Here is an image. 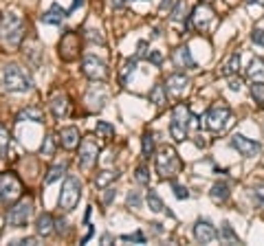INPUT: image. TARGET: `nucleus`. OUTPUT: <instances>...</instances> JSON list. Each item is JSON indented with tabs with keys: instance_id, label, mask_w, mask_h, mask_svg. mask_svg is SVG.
Listing matches in <instances>:
<instances>
[{
	"instance_id": "obj_1",
	"label": "nucleus",
	"mask_w": 264,
	"mask_h": 246,
	"mask_svg": "<svg viewBox=\"0 0 264 246\" xmlns=\"http://www.w3.org/2000/svg\"><path fill=\"white\" fill-rule=\"evenodd\" d=\"M25 20L18 13H5L3 20H0V42L5 47L18 49L22 38H25Z\"/></svg>"
},
{
	"instance_id": "obj_2",
	"label": "nucleus",
	"mask_w": 264,
	"mask_h": 246,
	"mask_svg": "<svg viewBox=\"0 0 264 246\" xmlns=\"http://www.w3.org/2000/svg\"><path fill=\"white\" fill-rule=\"evenodd\" d=\"M0 84L7 93H27L31 91V77L18 64H7L0 75Z\"/></svg>"
},
{
	"instance_id": "obj_3",
	"label": "nucleus",
	"mask_w": 264,
	"mask_h": 246,
	"mask_svg": "<svg viewBox=\"0 0 264 246\" xmlns=\"http://www.w3.org/2000/svg\"><path fill=\"white\" fill-rule=\"evenodd\" d=\"M79 198H82V181L77 176H66V181L62 185L60 198H57V205L64 213H71L73 209L77 207Z\"/></svg>"
},
{
	"instance_id": "obj_4",
	"label": "nucleus",
	"mask_w": 264,
	"mask_h": 246,
	"mask_svg": "<svg viewBox=\"0 0 264 246\" xmlns=\"http://www.w3.org/2000/svg\"><path fill=\"white\" fill-rule=\"evenodd\" d=\"M233 123V117H231V110L229 106H225V103H218V106H211L209 113L205 115V128L209 132H225L229 125Z\"/></svg>"
},
{
	"instance_id": "obj_5",
	"label": "nucleus",
	"mask_w": 264,
	"mask_h": 246,
	"mask_svg": "<svg viewBox=\"0 0 264 246\" xmlns=\"http://www.w3.org/2000/svg\"><path fill=\"white\" fill-rule=\"evenodd\" d=\"M181 171V159L174 147H161L157 154V174L161 178H174Z\"/></svg>"
},
{
	"instance_id": "obj_6",
	"label": "nucleus",
	"mask_w": 264,
	"mask_h": 246,
	"mask_svg": "<svg viewBox=\"0 0 264 246\" xmlns=\"http://www.w3.org/2000/svg\"><path fill=\"white\" fill-rule=\"evenodd\" d=\"M189 121H192V115L185 103H179L172 110V123H170V134L176 143H183L187 139V130H189Z\"/></svg>"
},
{
	"instance_id": "obj_7",
	"label": "nucleus",
	"mask_w": 264,
	"mask_h": 246,
	"mask_svg": "<svg viewBox=\"0 0 264 246\" xmlns=\"http://www.w3.org/2000/svg\"><path fill=\"white\" fill-rule=\"evenodd\" d=\"M33 215V200L31 198H18V203H13V207L7 213V225L13 229L25 227L29 218Z\"/></svg>"
},
{
	"instance_id": "obj_8",
	"label": "nucleus",
	"mask_w": 264,
	"mask_h": 246,
	"mask_svg": "<svg viewBox=\"0 0 264 246\" xmlns=\"http://www.w3.org/2000/svg\"><path fill=\"white\" fill-rule=\"evenodd\" d=\"M22 196V183L20 178L13 174V171H5L0 174V200L5 205L16 203V200Z\"/></svg>"
},
{
	"instance_id": "obj_9",
	"label": "nucleus",
	"mask_w": 264,
	"mask_h": 246,
	"mask_svg": "<svg viewBox=\"0 0 264 246\" xmlns=\"http://www.w3.org/2000/svg\"><path fill=\"white\" fill-rule=\"evenodd\" d=\"M189 22H192V25H194L196 31L207 33L209 29H211V25H214V22H216V13L211 11V7H209V5L201 3V5H198L196 9L192 11V16H189Z\"/></svg>"
},
{
	"instance_id": "obj_10",
	"label": "nucleus",
	"mask_w": 264,
	"mask_h": 246,
	"mask_svg": "<svg viewBox=\"0 0 264 246\" xmlns=\"http://www.w3.org/2000/svg\"><path fill=\"white\" fill-rule=\"evenodd\" d=\"M99 152H101V145L93 137L82 139V143H79V165L84 169H91L97 163Z\"/></svg>"
},
{
	"instance_id": "obj_11",
	"label": "nucleus",
	"mask_w": 264,
	"mask_h": 246,
	"mask_svg": "<svg viewBox=\"0 0 264 246\" xmlns=\"http://www.w3.org/2000/svg\"><path fill=\"white\" fill-rule=\"evenodd\" d=\"M82 71H84V75H86L88 79H93V81H106V79H108V69H106V64L101 62L99 57H95V55H86V57H84Z\"/></svg>"
},
{
	"instance_id": "obj_12",
	"label": "nucleus",
	"mask_w": 264,
	"mask_h": 246,
	"mask_svg": "<svg viewBox=\"0 0 264 246\" xmlns=\"http://www.w3.org/2000/svg\"><path fill=\"white\" fill-rule=\"evenodd\" d=\"M229 143L233 150H238L242 156H247V159H255V156H260V152H262V145L258 141L247 139V137H242V134H233L229 139Z\"/></svg>"
},
{
	"instance_id": "obj_13",
	"label": "nucleus",
	"mask_w": 264,
	"mask_h": 246,
	"mask_svg": "<svg viewBox=\"0 0 264 246\" xmlns=\"http://www.w3.org/2000/svg\"><path fill=\"white\" fill-rule=\"evenodd\" d=\"M194 237H196V242H201V244H211L218 240V229L211 225L209 220L201 218L194 225Z\"/></svg>"
},
{
	"instance_id": "obj_14",
	"label": "nucleus",
	"mask_w": 264,
	"mask_h": 246,
	"mask_svg": "<svg viewBox=\"0 0 264 246\" xmlns=\"http://www.w3.org/2000/svg\"><path fill=\"white\" fill-rule=\"evenodd\" d=\"M77 51H79V35L75 31H69L60 40V57L64 62H71V59L77 57Z\"/></svg>"
},
{
	"instance_id": "obj_15",
	"label": "nucleus",
	"mask_w": 264,
	"mask_h": 246,
	"mask_svg": "<svg viewBox=\"0 0 264 246\" xmlns=\"http://www.w3.org/2000/svg\"><path fill=\"white\" fill-rule=\"evenodd\" d=\"M106 101H108V91L104 86H91V91L86 93V103H88V108L91 110H104V106H106Z\"/></svg>"
},
{
	"instance_id": "obj_16",
	"label": "nucleus",
	"mask_w": 264,
	"mask_h": 246,
	"mask_svg": "<svg viewBox=\"0 0 264 246\" xmlns=\"http://www.w3.org/2000/svg\"><path fill=\"white\" fill-rule=\"evenodd\" d=\"M189 77H185L183 73H174V75L167 77V93H172L174 97H183L189 91Z\"/></svg>"
},
{
	"instance_id": "obj_17",
	"label": "nucleus",
	"mask_w": 264,
	"mask_h": 246,
	"mask_svg": "<svg viewBox=\"0 0 264 246\" xmlns=\"http://www.w3.org/2000/svg\"><path fill=\"white\" fill-rule=\"evenodd\" d=\"M49 108H51V113H53V117H55V119H64V117H69V113H71L69 97H66V95H55L53 99H51Z\"/></svg>"
},
{
	"instance_id": "obj_18",
	"label": "nucleus",
	"mask_w": 264,
	"mask_h": 246,
	"mask_svg": "<svg viewBox=\"0 0 264 246\" xmlns=\"http://www.w3.org/2000/svg\"><path fill=\"white\" fill-rule=\"evenodd\" d=\"M238 71H240V53H238V51H233V53L227 57L223 64H220L218 75L220 77H231V75H236Z\"/></svg>"
},
{
	"instance_id": "obj_19",
	"label": "nucleus",
	"mask_w": 264,
	"mask_h": 246,
	"mask_svg": "<svg viewBox=\"0 0 264 246\" xmlns=\"http://www.w3.org/2000/svg\"><path fill=\"white\" fill-rule=\"evenodd\" d=\"M60 143L64 150H75L79 145V130L69 125V128H62L60 130Z\"/></svg>"
},
{
	"instance_id": "obj_20",
	"label": "nucleus",
	"mask_w": 264,
	"mask_h": 246,
	"mask_svg": "<svg viewBox=\"0 0 264 246\" xmlns=\"http://www.w3.org/2000/svg\"><path fill=\"white\" fill-rule=\"evenodd\" d=\"M174 64L179 66V69H194L196 62H194V57H192V51H189V47H181V49H176L174 51Z\"/></svg>"
},
{
	"instance_id": "obj_21",
	"label": "nucleus",
	"mask_w": 264,
	"mask_h": 246,
	"mask_svg": "<svg viewBox=\"0 0 264 246\" xmlns=\"http://www.w3.org/2000/svg\"><path fill=\"white\" fill-rule=\"evenodd\" d=\"M66 16H69V11H64L60 5H53L40 20H42V25H62Z\"/></svg>"
},
{
	"instance_id": "obj_22",
	"label": "nucleus",
	"mask_w": 264,
	"mask_h": 246,
	"mask_svg": "<svg viewBox=\"0 0 264 246\" xmlns=\"http://www.w3.org/2000/svg\"><path fill=\"white\" fill-rule=\"evenodd\" d=\"M55 227V220H53V215H49V213H42L38 222H35V233H38L40 237H49L51 233H53V229Z\"/></svg>"
},
{
	"instance_id": "obj_23",
	"label": "nucleus",
	"mask_w": 264,
	"mask_h": 246,
	"mask_svg": "<svg viewBox=\"0 0 264 246\" xmlns=\"http://www.w3.org/2000/svg\"><path fill=\"white\" fill-rule=\"evenodd\" d=\"M209 198L214 200L216 205H223L227 198H229V185H227L225 181L223 183H216L214 187H211V191H209Z\"/></svg>"
},
{
	"instance_id": "obj_24",
	"label": "nucleus",
	"mask_w": 264,
	"mask_h": 246,
	"mask_svg": "<svg viewBox=\"0 0 264 246\" xmlns=\"http://www.w3.org/2000/svg\"><path fill=\"white\" fill-rule=\"evenodd\" d=\"M119 178V171H113V169H104V171H99L97 178H95V187L97 189H104L108 187L113 181H117Z\"/></svg>"
},
{
	"instance_id": "obj_25",
	"label": "nucleus",
	"mask_w": 264,
	"mask_h": 246,
	"mask_svg": "<svg viewBox=\"0 0 264 246\" xmlns=\"http://www.w3.org/2000/svg\"><path fill=\"white\" fill-rule=\"evenodd\" d=\"M150 101L154 103V106H165V103H167V88L165 86H161V84H157V86H154L152 88V91H150Z\"/></svg>"
},
{
	"instance_id": "obj_26",
	"label": "nucleus",
	"mask_w": 264,
	"mask_h": 246,
	"mask_svg": "<svg viewBox=\"0 0 264 246\" xmlns=\"http://www.w3.org/2000/svg\"><path fill=\"white\" fill-rule=\"evenodd\" d=\"M170 11H172V20H174V22H185V20L189 18V16H187V13H189V7H187L185 0H179V3H176Z\"/></svg>"
},
{
	"instance_id": "obj_27",
	"label": "nucleus",
	"mask_w": 264,
	"mask_h": 246,
	"mask_svg": "<svg viewBox=\"0 0 264 246\" xmlns=\"http://www.w3.org/2000/svg\"><path fill=\"white\" fill-rule=\"evenodd\" d=\"M247 73H249V77H251L253 81H264V59L255 57Z\"/></svg>"
},
{
	"instance_id": "obj_28",
	"label": "nucleus",
	"mask_w": 264,
	"mask_h": 246,
	"mask_svg": "<svg viewBox=\"0 0 264 246\" xmlns=\"http://www.w3.org/2000/svg\"><path fill=\"white\" fill-rule=\"evenodd\" d=\"M145 203H148L150 211H154V213H161V211H165V205H163V200L159 198V193L154 191V189H150V191H148V196H145Z\"/></svg>"
},
{
	"instance_id": "obj_29",
	"label": "nucleus",
	"mask_w": 264,
	"mask_h": 246,
	"mask_svg": "<svg viewBox=\"0 0 264 246\" xmlns=\"http://www.w3.org/2000/svg\"><path fill=\"white\" fill-rule=\"evenodd\" d=\"M218 237H220V242L240 244V240H238V233H233V229L229 227V222H223V229L218 231Z\"/></svg>"
},
{
	"instance_id": "obj_30",
	"label": "nucleus",
	"mask_w": 264,
	"mask_h": 246,
	"mask_svg": "<svg viewBox=\"0 0 264 246\" xmlns=\"http://www.w3.org/2000/svg\"><path fill=\"white\" fill-rule=\"evenodd\" d=\"M9 145H11V137H9V130L0 123V159H5L9 154Z\"/></svg>"
},
{
	"instance_id": "obj_31",
	"label": "nucleus",
	"mask_w": 264,
	"mask_h": 246,
	"mask_svg": "<svg viewBox=\"0 0 264 246\" xmlns=\"http://www.w3.org/2000/svg\"><path fill=\"white\" fill-rule=\"evenodd\" d=\"M66 174V163H60V165H55V167H51L49 171V176L44 178V185H51V183H55V181H60V178Z\"/></svg>"
},
{
	"instance_id": "obj_32",
	"label": "nucleus",
	"mask_w": 264,
	"mask_h": 246,
	"mask_svg": "<svg viewBox=\"0 0 264 246\" xmlns=\"http://www.w3.org/2000/svg\"><path fill=\"white\" fill-rule=\"evenodd\" d=\"M33 121V123H42V113L38 108H29V110H22L18 115V121Z\"/></svg>"
},
{
	"instance_id": "obj_33",
	"label": "nucleus",
	"mask_w": 264,
	"mask_h": 246,
	"mask_svg": "<svg viewBox=\"0 0 264 246\" xmlns=\"http://www.w3.org/2000/svg\"><path fill=\"white\" fill-rule=\"evenodd\" d=\"M40 154L44 156V159H51V156L55 154V139L51 137V134H47V137H44V143H42V147H40Z\"/></svg>"
},
{
	"instance_id": "obj_34",
	"label": "nucleus",
	"mask_w": 264,
	"mask_h": 246,
	"mask_svg": "<svg viewBox=\"0 0 264 246\" xmlns=\"http://www.w3.org/2000/svg\"><path fill=\"white\" fill-rule=\"evenodd\" d=\"M141 145H143V159H150L152 152H154V134L152 132H145L143 139H141Z\"/></svg>"
},
{
	"instance_id": "obj_35",
	"label": "nucleus",
	"mask_w": 264,
	"mask_h": 246,
	"mask_svg": "<svg viewBox=\"0 0 264 246\" xmlns=\"http://www.w3.org/2000/svg\"><path fill=\"white\" fill-rule=\"evenodd\" d=\"M251 97L258 106H264V81H253L251 84Z\"/></svg>"
},
{
	"instance_id": "obj_36",
	"label": "nucleus",
	"mask_w": 264,
	"mask_h": 246,
	"mask_svg": "<svg viewBox=\"0 0 264 246\" xmlns=\"http://www.w3.org/2000/svg\"><path fill=\"white\" fill-rule=\"evenodd\" d=\"M95 130H97V134L99 137H104V139H113L115 137V128L110 123H106V121H97Z\"/></svg>"
},
{
	"instance_id": "obj_37",
	"label": "nucleus",
	"mask_w": 264,
	"mask_h": 246,
	"mask_svg": "<svg viewBox=\"0 0 264 246\" xmlns=\"http://www.w3.org/2000/svg\"><path fill=\"white\" fill-rule=\"evenodd\" d=\"M251 191H253V198H255V203L264 207V181H258V183H253Z\"/></svg>"
},
{
	"instance_id": "obj_38",
	"label": "nucleus",
	"mask_w": 264,
	"mask_h": 246,
	"mask_svg": "<svg viewBox=\"0 0 264 246\" xmlns=\"http://www.w3.org/2000/svg\"><path fill=\"white\" fill-rule=\"evenodd\" d=\"M135 178H137V183H141V185H148V183H150L148 167H145V165H139V167H137V174H135Z\"/></svg>"
},
{
	"instance_id": "obj_39",
	"label": "nucleus",
	"mask_w": 264,
	"mask_h": 246,
	"mask_svg": "<svg viewBox=\"0 0 264 246\" xmlns=\"http://www.w3.org/2000/svg\"><path fill=\"white\" fill-rule=\"evenodd\" d=\"M126 203H128V207H130V209H139V207H141V196H139L137 191H130Z\"/></svg>"
},
{
	"instance_id": "obj_40",
	"label": "nucleus",
	"mask_w": 264,
	"mask_h": 246,
	"mask_svg": "<svg viewBox=\"0 0 264 246\" xmlns=\"http://www.w3.org/2000/svg\"><path fill=\"white\" fill-rule=\"evenodd\" d=\"M251 40H253V44H258V47H264V29H253Z\"/></svg>"
},
{
	"instance_id": "obj_41",
	"label": "nucleus",
	"mask_w": 264,
	"mask_h": 246,
	"mask_svg": "<svg viewBox=\"0 0 264 246\" xmlns=\"http://www.w3.org/2000/svg\"><path fill=\"white\" fill-rule=\"evenodd\" d=\"M172 187H174V193H176V198L179 200H187L189 198V191L185 187H181V185H176V183H172Z\"/></svg>"
},
{
	"instance_id": "obj_42",
	"label": "nucleus",
	"mask_w": 264,
	"mask_h": 246,
	"mask_svg": "<svg viewBox=\"0 0 264 246\" xmlns=\"http://www.w3.org/2000/svg\"><path fill=\"white\" fill-rule=\"evenodd\" d=\"M121 240H126V242H139V244H145V237H143V233H132V235H123Z\"/></svg>"
},
{
	"instance_id": "obj_43",
	"label": "nucleus",
	"mask_w": 264,
	"mask_h": 246,
	"mask_svg": "<svg viewBox=\"0 0 264 246\" xmlns=\"http://www.w3.org/2000/svg\"><path fill=\"white\" fill-rule=\"evenodd\" d=\"M35 246V244H38V237H25V240H18L16 242V246Z\"/></svg>"
},
{
	"instance_id": "obj_44",
	"label": "nucleus",
	"mask_w": 264,
	"mask_h": 246,
	"mask_svg": "<svg viewBox=\"0 0 264 246\" xmlns=\"http://www.w3.org/2000/svg\"><path fill=\"white\" fill-rule=\"evenodd\" d=\"M240 88H242V79H240V77L229 81V91H233V93H240Z\"/></svg>"
},
{
	"instance_id": "obj_45",
	"label": "nucleus",
	"mask_w": 264,
	"mask_h": 246,
	"mask_svg": "<svg viewBox=\"0 0 264 246\" xmlns=\"http://www.w3.org/2000/svg\"><path fill=\"white\" fill-rule=\"evenodd\" d=\"M148 59H150L152 64H161V62H163V55H161L159 51H154V53H150V55H148Z\"/></svg>"
},
{
	"instance_id": "obj_46",
	"label": "nucleus",
	"mask_w": 264,
	"mask_h": 246,
	"mask_svg": "<svg viewBox=\"0 0 264 246\" xmlns=\"http://www.w3.org/2000/svg\"><path fill=\"white\" fill-rule=\"evenodd\" d=\"M172 7H174V0H163V3H161V11L172 9Z\"/></svg>"
},
{
	"instance_id": "obj_47",
	"label": "nucleus",
	"mask_w": 264,
	"mask_h": 246,
	"mask_svg": "<svg viewBox=\"0 0 264 246\" xmlns=\"http://www.w3.org/2000/svg\"><path fill=\"white\" fill-rule=\"evenodd\" d=\"M113 198H115V191H113V189H108V193H106V198H104V203L108 205V203H110V200H113Z\"/></svg>"
},
{
	"instance_id": "obj_48",
	"label": "nucleus",
	"mask_w": 264,
	"mask_h": 246,
	"mask_svg": "<svg viewBox=\"0 0 264 246\" xmlns=\"http://www.w3.org/2000/svg\"><path fill=\"white\" fill-rule=\"evenodd\" d=\"M247 5H258V7H264V0H245Z\"/></svg>"
},
{
	"instance_id": "obj_49",
	"label": "nucleus",
	"mask_w": 264,
	"mask_h": 246,
	"mask_svg": "<svg viewBox=\"0 0 264 246\" xmlns=\"http://www.w3.org/2000/svg\"><path fill=\"white\" fill-rule=\"evenodd\" d=\"M110 3H113L115 9H121V7H123V0H110Z\"/></svg>"
},
{
	"instance_id": "obj_50",
	"label": "nucleus",
	"mask_w": 264,
	"mask_h": 246,
	"mask_svg": "<svg viewBox=\"0 0 264 246\" xmlns=\"http://www.w3.org/2000/svg\"><path fill=\"white\" fill-rule=\"evenodd\" d=\"M201 3H205V5H209V3H214V0H201Z\"/></svg>"
}]
</instances>
